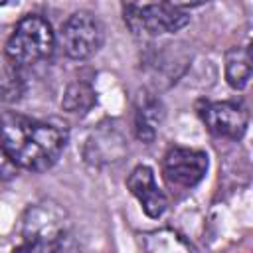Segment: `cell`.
<instances>
[{
	"instance_id": "6da1fadb",
	"label": "cell",
	"mask_w": 253,
	"mask_h": 253,
	"mask_svg": "<svg viewBox=\"0 0 253 253\" xmlns=\"http://www.w3.org/2000/svg\"><path fill=\"white\" fill-rule=\"evenodd\" d=\"M0 144L16 166L43 172L63 154L67 128L20 113H4L0 117Z\"/></svg>"
},
{
	"instance_id": "7a4b0ae2",
	"label": "cell",
	"mask_w": 253,
	"mask_h": 253,
	"mask_svg": "<svg viewBox=\"0 0 253 253\" xmlns=\"http://www.w3.org/2000/svg\"><path fill=\"white\" fill-rule=\"evenodd\" d=\"M53 47H55V34L51 30V24L40 14H28L12 30L4 53L10 61L22 67L47 59Z\"/></svg>"
},
{
	"instance_id": "3957f363",
	"label": "cell",
	"mask_w": 253,
	"mask_h": 253,
	"mask_svg": "<svg viewBox=\"0 0 253 253\" xmlns=\"http://www.w3.org/2000/svg\"><path fill=\"white\" fill-rule=\"evenodd\" d=\"M24 237L40 239L47 253H75V239L69 231L65 211L51 202L36 204L26 211Z\"/></svg>"
},
{
	"instance_id": "277c9868",
	"label": "cell",
	"mask_w": 253,
	"mask_h": 253,
	"mask_svg": "<svg viewBox=\"0 0 253 253\" xmlns=\"http://www.w3.org/2000/svg\"><path fill=\"white\" fill-rule=\"evenodd\" d=\"M123 18L134 36H146V38L178 32L190 22V16L178 4H170V2L125 4Z\"/></svg>"
},
{
	"instance_id": "5b68a950",
	"label": "cell",
	"mask_w": 253,
	"mask_h": 253,
	"mask_svg": "<svg viewBox=\"0 0 253 253\" xmlns=\"http://www.w3.org/2000/svg\"><path fill=\"white\" fill-rule=\"evenodd\" d=\"M59 42L71 59H87L101 49L105 42V28L95 14L79 10L63 22Z\"/></svg>"
},
{
	"instance_id": "8992f818",
	"label": "cell",
	"mask_w": 253,
	"mask_h": 253,
	"mask_svg": "<svg viewBox=\"0 0 253 253\" xmlns=\"http://www.w3.org/2000/svg\"><path fill=\"white\" fill-rule=\"evenodd\" d=\"M208 172V154L198 148L172 146L162 160L164 180L182 190L194 188Z\"/></svg>"
},
{
	"instance_id": "52a82bcc",
	"label": "cell",
	"mask_w": 253,
	"mask_h": 253,
	"mask_svg": "<svg viewBox=\"0 0 253 253\" xmlns=\"http://www.w3.org/2000/svg\"><path fill=\"white\" fill-rule=\"evenodd\" d=\"M202 121L206 126L223 138L239 140L247 130V111L231 101H217V103H206L200 111Z\"/></svg>"
},
{
	"instance_id": "ba28073f",
	"label": "cell",
	"mask_w": 253,
	"mask_h": 253,
	"mask_svg": "<svg viewBox=\"0 0 253 253\" xmlns=\"http://www.w3.org/2000/svg\"><path fill=\"white\" fill-rule=\"evenodd\" d=\"M126 186L130 190V194L140 202L144 213L152 219L160 217L166 208H168V198L164 196V192L158 188L156 180H154V172L150 166H136L128 178H126Z\"/></svg>"
},
{
	"instance_id": "9c48e42d",
	"label": "cell",
	"mask_w": 253,
	"mask_h": 253,
	"mask_svg": "<svg viewBox=\"0 0 253 253\" xmlns=\"http://www.w3.org/2000/svg\"><path fill=\"white\" fill-rule=\"evenodd\" d=\"M164 119V109L160 105L158 99L154 97H148L144 95L136 107V115H134V130H136V136L142 140V142H152L158 128H160V123Z\"/></svg>"
},
{
	"instance_id": "30bf717a",
	"label": "cell",
	"mask_w": 253,
	"mask_h": 253,
	"mask_svg": "<svg viewBox=\"0 0 253 253\" xmlns=\"http://www.w3.org/2000/svg\"><path fill=\"white\" fill-rule=\"evenodd\" d=\"M251 51L249 47H231L225 53V79L233 89L247 87L251 79Z\"/></svg>"
},
{
	"instance_id": "8fae6325",
	"label": "cell",
	"mask_w": 253,
	"mask_h": 253,
	"mask_svg": "<svg viewBox=\"0 0 253 253\" xmlns=\"http://www.w3.org/2000/svg\"><path fill=\"white\" fill-rule=\"evenodd\" d=\"M24 77L20 67L0 53V105H10L20 101L24 95Z\"/></svg>"
},
{
	"instance_id": "7c38bea8",
	"label": "cell",
	"mask_w": 253,
	"mask_h": 253,
	"mask_svg": "<svg viewBox=\"0 0 253 253\" xmlns=\"http://www.w3.org/2000/svg\"><path fill=\"white\" fill-rule=\"evenodd\" d=\"M97 101V93L95 89L85 83V81H73L71 85H67L63 99H61V107L67 113L73 115H85L87 111H91V107Z\"/></svg>"
},
{
	"instance_id": "4fadbf2b",
	"label": "cell",
	"mask_w": 253,
	"mask_h": 253,
	"mask_svg": "<svg viewBox=\"0 0 253 253\" xmlns=\"http://www.w3.org/2000/svg\"><path fill=\"white\" fill-rule=\"evenodd\" d=\"M146 251L148 253H196L190 243H186L174 231H154L146 235Z\"/></svg>"
},
{
	"instance_id": "5bb4252c",
	"label": "cell",
	"mask_w": 253,
	"mask_h": 253,
	"mask_svg": "<svg viewBox=\"0 0 253 253\" xmlns=\"http://www.w3.org/2000/svg\"><path fill=\"white\" fill-rule=\"evenodd\" d=\"M14 174H16V164L10 160V156L6 154V150L0 144V184L12 180Z\"/></svg>"
},
{
	"instance_id": "9a60e30c",
	"label": "cell",
	"mask_w": 253,
	"mask_h": 253,
	"mask_svg": "<svg viewBox=\"0 0 253 253\" xmlns=\"http://www.w3.org/2000/svg\"><path fill=\"white\" fill-rule=\"evenodd\" d=\"M12 253H47L45 245L40 241V239H34V237H24L20 245L14 247Z\"/></svg>"
}]
</instances>
